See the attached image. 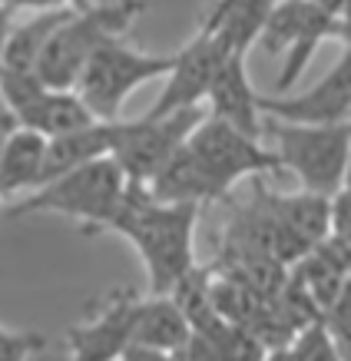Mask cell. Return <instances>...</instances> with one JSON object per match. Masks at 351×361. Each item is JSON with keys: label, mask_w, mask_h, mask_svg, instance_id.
Instances as JSON below:
<instances>
[{"label": "cell", "mask_w": 351, "mask_h": 361, "mask_svg": "<svg viewBox=\"0 0 351 361\" xmlns=\"http://www.w3.org/2000/svg\"><path fill=\"white\" fill-rule=\"evenodd\" d=\"M11 23H13V11L0 4V70H4V44H7V33H11Z\"/></svg>", "instance_id": "d4e9b609"}, {"label": "cell", "mask_w": 351, "mask_h": 361, "mask_svg": "<svg viewBox=\"0 0 351 361\" xmlns=\"http://www.w3.org/2000/svg\"><path fill=\"white\" fill-rule=\"evenodd\" d=\"M0 4L11 7V11H50V7H66V4L83 7L80 0H0Z\"/></svg>", "instance_id": "cb8c5ba5"}, {"label": "cell", "mask_w": 351, "mask_h": 361, "mask_svg": "<svg viewBox=\"0 0 351 361\" xmlns=\"http://www.w3.org/2000/svg\"><path fill=\"white\" fill-rule=\"evenodd\" d=\"M328 235L351 242V192L345 186L328 196Z\"/></svg>", "instance_id": "603a6c76"}, {"label": "cell", "mask_w": 351, "mask_h": 361, "mask_svg": "<svg viewBox=\"0 0 351 361\" xmlns=\"http://www.w3.org/2000/svg\"><path fill=\"white\" fill-rule=\"evenodd\" d=\"M202 120L199 106L166 113V116H140V120H116V140H113L110 156L123 169L126 183H140L159 169V166L179 149L192 126Z\"/></svg>", "instance_id": "8992f818"}, {"label": "cell", "mask_w": 351, "mask_h": 361, "mask_svg": "<svg viewBox=\"0 0 351 361\" xmlns=\"http://www.w3.org/2000/svg\"><path fill=\"white\" fill-rule=\"evenodd\" d=\"M126 176L113 156H99L93 163H83L70 173H60L30 189V196L11 206V216H33V212H56L66 219L83 222L87 235L106 232V222L120 209L126 192Z\"/></svg>", "instance_id": "7a4b0ae2"}, {"label": "cell", "mask_w": 351, "mask_h": 361, "mask_svg": "<svg viewBox=\"0 0 351 361\" xmlns=\"http://www.w3.org/2000/svg\"><path fill=\"white\" fill-rule=\"evenodd\" d=\"M80 4H90V0H80Z\"/></svg>", "instance_id": "83f0119b"}, {"label": "cell", "mask_w": 351, "mask_h": 361, "mask_svg": "<svg viewBox=\"0 0 351 361\" xmlns=\"http://www.w3.org/2000/svg\"><path fill=\"white\" fill-rule=\"evenodd\" d=\"M47 348V338L37 331H11L0 325V361H23Z\"/></svg>", "instance_id": "44dd1931"}, {"label": "cell", "mask_w": 351, "mask_h": 361, "mask_svg": "<svg viewBox=\"0 0 351 361\" xmlns=\"http://www.w3.org/2000/svg\"><path fill=\"white\" fill-rule=\"evenodd\" d=\"M338 341L331 338V331L325 329V322L319 318H312L305 322L302 329H295V335L288 338L285 348H278L272 358H285V361H325V358H345L338 355Z\"/></svg>", "instance_id": "ffe728a7"}, {"label": "cell", "mask_w": 351, "mask_h": 361, "mask_svg": "<svg viewBox=\"0 0 351 361\" xmlns=\"http://www.w3.org/2000/svg\"><path fill=\"white\" fill-rule=\"evenodd\" d=\"M189 331L192 329H189L183 308L173 302V295H156L153 292L149 298H140V305H136L130 341L159 351L163 358H173V351L186 341Z\"/></svg>", "instance_id": "2e32d148"}, {"label": "cell", "mask_w": 351, "mask_h": 361, "mask_svg": "<svg viewBox=\"0 0 351 361\" xmlns=\"http://www.w3.org/2000/svg\"><path fill=\"white\" fill-rule=\"evenodd\" d=\"M259 113L272 116V120L285 123H308V126H321V123H345L351 113V54L345 50L338 63L315 83L312 90L298 93V97H255Z\"/></svg>", "instance_id": "ba28073f"}, {"label": "cell", "mask_w": 351, "mask_h": 361, "mask_svg": "<svg viewBox=\"0 0 351 361\" xmlns=\"http://www.w3.org/2000/svg\"><path fill=\"white\" fill-rule=\"evenodd\" d=\"M315 7H321L325 13H335V17H348V4L351 0H312Z\"/></svg>", "instance_id": "484cf974"}, {"label": "cell", "mask_w": 351, "mask_h": 361, "mask_svg": "<svg viewBox=\"0 0 351 361\" xmlns=\"http://www.w3.org/2000/svg\"><path fill=\"white\" fill-rule=\"evenodd\" d=\"M272 140L278 166L298 176L308 192L331 196L348 183L351 163V123H285L262 116V140Z\"/></svg>", "instance_id": "277c9868"}, {"label": "cell", "mask_w": 351, "mask_h": 361, "mask_svg": "<svg viewBox=\"0 0 351 361\" xmlns=\"http://www.w3.org/2000/svg\"><path fill=\"white\" fill-rule=\"evenodd\" d=\"M169 66H173V56L140 54L123 37H113V40H103L83 60L77 80H73V90L93 110L97 120H120L123 103L133 90L149 80L166 77Z\"/></svg>", "instance_id": "5b68a950"}, {"label": "cell", "mask_w": 351, "mask_h": 361, "mask_svg": "<svg viewBox=\"0 0 351 361\" xmlns=\"http://www.w3.org/2000/svg\"><path fill=\"white\" fill-rule=\"evenodd\" d=\"M44 149L47 136L17 123V130L0 146V199H13L37 186L40 166H44Z\"/></svg>", "instance_id": "e0dca14e"}, {"label": "cell", "mask_w": 351, "mask_h": 361, "mask_svg": "<svg viewBox=\"0 0 351 361\" xmlns=\"http://www.w3.org/2000/svg\"><path fill=\"white\" fill-rule=\"evenodd\" d=\"M4 110H7V103H4V99H0V113H4Z\"/></svg>", "instance_id": "4316f807"}, {"label": "cell", "mask_w": 351, "mask_h": 361, "mask_svg": "<svg viewBox=\"0 0 351 361\" xmlns=\"http://www.w3.org/2000/svg\"><path fill=\"white\" fill-rule=\"evenodd\" d=\"M272 0H216L212 11L202 17V27L209 37H216L226 54L245 56L255 47V37L262 30V20Z\"/></svg>", "instance_id": "9a60e30c"}, {"label": "cell", "mask_w": 351, "mask_h": 361, "mask_svg": "<svg viewBox=\"0 0 351 361\" xmlns=\"http://www.w3.org/2000/svg\"><path fill=\"white\" fill-rule=\"evenodd\" d=\"M143 186L149 192V199H156V202H192V206H202V202L226 196L212 183V176L202 169V163L196 159V153L189 149L186 142L179 149H173V156L146 179Z\"/></svg>", "instance_id": "7c38bea8"}, {"label": "cell", "mask_w": 351, "mask_h": 361, "mask_svg": "<svg viewBox=\"0 0 351 361\" xmlns=\"http://www.w3.org/2000/svg\"><path fill=\"white\" fill-rule=\"evenodd\" d=\"M199 206L192 202H156L146 186L130 183L120 199V209L106 222V232L130 239L143 259L149 285L156 295H166L183 275L196 265L192 235H196Z\"/></svg>", "instance_id": "6da1fadb"}, {"label": "cell", "mask_w": 351, "mask_h": 361, "mask_svg": "<svg viewBox=\"0 0 351 361\" xmlns=\"http://www.w3.org/2000/svg\"><path fill=\"white\" fill-rule=\"evenodd\" d=\"M252 83H249V70H245V56L229 54L219 63L216 77L209 83V116L229 123L235 130L249 133L255 140H262V113H259V103H255Z\"/></svg>", "instance_id": "8fae6325"}, {"label": "cell", "mask_w": 351, "mask_h": 361, "mask_svg": "<svg viewBox=\"0 0 351 361\" xmlns=\"http://www.w3.org/2000/svg\"><path fill=\"white\" fill-rule=\"evenodd\" d=\"M20 126L37 130L40 136H63L70 130H80L93 123V110L80 99L77 90H56V87H44L30 103H23L20 110L13 113Z\"/></svg>", "instance_id": "5bb4252c"}, {"label": "cell", "mask_w": 351, "mask_h": 361, "mask_svg": "<svg viewBox=\"0 0 351 361\" xmlns=\"http://www.w3.org/2000/svg\"><path fill=\"white\" fill-rule=\"evenodd\" d=\"M73 7L70 4L66 7H50V11H37V17L27 23H11L7 44H4V70H33L44 44L50 40V33L70 17Z\"/></svg>", "instance_id": "d6986e66"}, {"label": "cell", "mask_w": 351, "mask_h": 361, "mask_svg": "<svg viewBox=\"0 0 351 361\" xmlns=\"http://www.w3.org/2000/svg\"><path fill=\"white\" fill-rule=\"evenodd\" d=\"M146 11V0H113V4H83L73 7L50 40L44 44L33 73L44 80L47 87L73 90L80 66L103 40L126 37L136 17Z\"/></svg>", "instance_id": "3957f363"}, {"label": "cell", "mask_w": 351, "mask_h": 361, "mask_svg": "<svg viewBox=\"0 0 351 361\" xmlns=\"http://www.w3.org/2000/svg\"><path fill=\"white\" fill-rule=\"evenodd\" d=\"M321 322H325V329L331 331V338L338 341L341 355H348V348H351V298H348V288H345V292L321 312Z\"/></svg>", "instance_id": "7402d4cb"}, {"label": "cell", "mask_w": 351, "mask_h": 361, "mask_svg": "<svg viewBox=\"0 0 351 361\" xmlns=\"http://www.w3.org/2000/svg\"><path fill=\"white\" fill-rule=\"evenodd\" d=\"M113 140H116V120H93L87 126H80V130L63 133V136H50L37 186L60 173H70V169H77L83 163H93L99 156H110Z\"/></svg>", "instance_id": "4fadbf2b"}, {"label": "cell", "mask_w": 351, "mask_h": 361, "mask_svg": "<svg viewBox=\"0 0 351 361\" xmlns=\"http://www.w3.org/2000/svg\"><path fill=\"white\" fill-rule=\"evenodd\" d=\"M186 146L196 153L202 169L212 176V183L222 192H229L245 176L282 169L272 146H262V140H255V136L235 130V126L216 120V116H202L186 136Z\"/></svg>", "instance_id": "52a82bcc"}, {"label": "cell", "mask_w": 351, "mask_h": 361, "mask_svg": "<svg viewBox=\"0 0 351 361\" xmlns=\"http://www.w3.org/2000/svg\"><path fill=\"white\" fill-rule=\"evenodd\" d=\"M140 295L133 288H116L106 295L87 322H80L66 331L70 355L77 361H113L120 358L133 331V315H136Z\"/></svg>", "instance_id": "30bf717a"}, {"label": "cell", "mask_w": 351, "mask_h": 361, "mask_svg": "<svg viewBox=\"0 0 351 361\" xmlns=\"http://www.w3.org/2000/svg\"><path fill=\"white\" fill-rule=\"evenodd\" d=\"M226 56L229 54L222 50L216 37L199 30L179 54H173V66L166 70V87L146 116H166V113L186 110V106H199Z\"/></svg>", "instance_id": "9c48e42d"}, {"label": "cell", "mask_w": 351, "mask_h": 361, "mask_svg": "<svg viewBox=\"0 0 351 361\" xmlns=\"http://www.w3.org/2000/svg\"><path fill=\"white\" fill-rule=\"evenodd\" d=\"M275 219L282 222V229L302 245L312 249L315 242L328 235V196L321 192H298V196H272L269 192Z\"/></svg>", "instance_id": "ac0fdd59"}]
</instances>
